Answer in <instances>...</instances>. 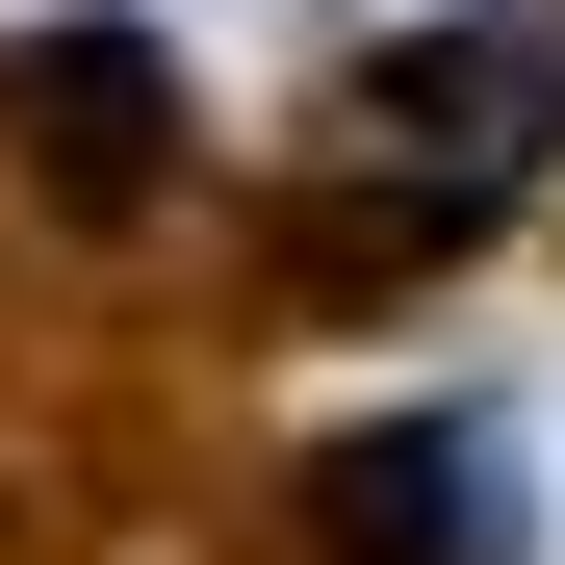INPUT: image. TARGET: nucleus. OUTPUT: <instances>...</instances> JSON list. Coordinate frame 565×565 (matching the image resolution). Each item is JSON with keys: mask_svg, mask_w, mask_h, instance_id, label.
<instances>
[{"mask_svg": "<svg viewBox=\"0 0 565 565\" xmlns=\"http://www.w3.org/2000/svg\"><path fill=\"white\" fill-rule=\"evenodd\" d=\"M334 565H514V437L489 412H412L334 462Z\"/></svg>", "mask_w": 565, "mask_h": 565, "instance_id": "obj_1", "label": "nucleus"}]
</instances>
